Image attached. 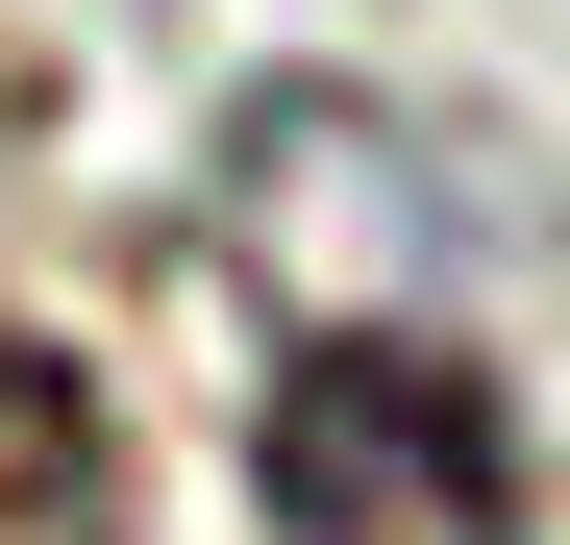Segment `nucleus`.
I'll return each instance as SVG.
<instances>
[{"label":"nucleus","instance_id":"nucleus-1","mask_svg":"<svg viewBox=\"0 0 570 545\" xmlns=\"http://www.w3.org/2000/svg\"><path fill=\"white\" fill-rule=\"evenodd\" d=\"M248 496H273V545H546V496H521V397L471 373V347H422V323L273 347Z\"/></svg>","mask_w":570,"mask_h":545},{"label":"nucleus","instance_id":"nucleus-2","mask_svg":"<svg viewBox=\"0 0 570 545\" xmlns=\"http://www.w3.org/2000/svg\"><path fill=\"white\" fill-rule=\"evenodd\" d=\"M0 545H125V422L75 347H0Z\"/></svg>","mask_w":570,"mask_h":545}]
</instances>
